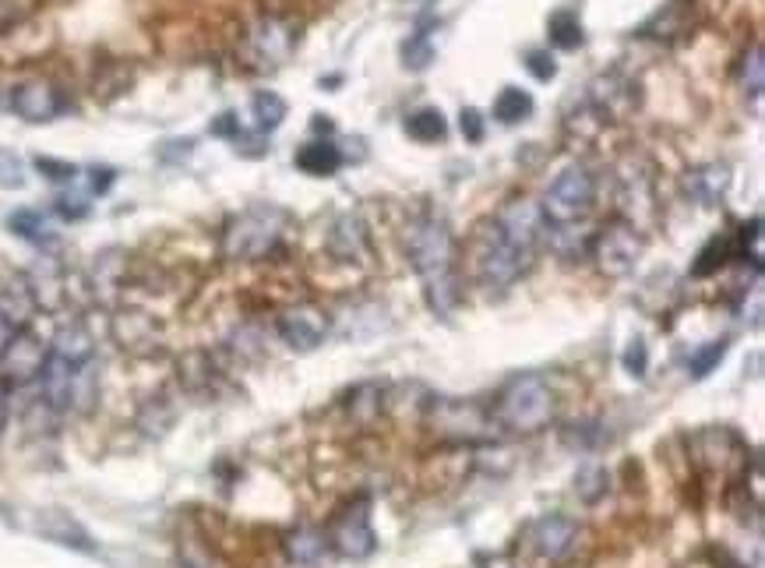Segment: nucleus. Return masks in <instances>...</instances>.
Listing matches in <instances>:
<instances>
[{"mask_svg": "<svg viewBox=\"0 0 765 568\" xmlns=\"http://www.w3.org/2000/svg\"><path fill=\"white\" fill-rule=\"evenodd\" d=\"M642 247L645 244L632 223H607L597 237L589 241V255H592V261H597L600 276L621 279L639 265Z\"/></svg>", "mask_w": 765, "mask_h": 568, "instance_id": "nucleus-6", "label": "nucleus"}, {"mask_svg": "<svg viewBox=\"0 0 765 568\" xmlns=\"http://www.w3.org/2000/svg\"><path fill=\"white\" fill-rule=\"evenodd\" d=\"M495 226H498L519 250H525V255H533V258H536V247H540V241H543V233H547V223H543L540 205L530 202V198H512V202H508V205L495 215Z\"/></svg>", "mask_w": 765, "mask_h": 568, "instance_id": "nucleus-10", "label": "nucleus"}, {"mask_svg": "<svg viewBox=\"0 0 765 568\" xmlns=\"http://www.w3.org/2000/svg\"><path fill=\"white\" fill-rule=\"evenodd\" d=\"M36 170H40L46 180H54V183H75V180H78V174H81L75 163L49 159V156H40V159H36Z\"/></svg>", "mask_w": 765, "mask_h": 568, "instance_id": "nucleus-34", "label": "nucleus"}, {"mask_svg": "<svg viewBox=\"0 0 765 568\" xmlns=\"http://www.w3.org/2000/svg\"><path fill=\"white\" fill-rule=\"evenodd\" d=\"M329 547L335 550V555L353 558V561H364L374 555V547H378V533H374V526H370V512H367L364 501H356V505H350L343 515H335V523L329 530Z\"/></svg>", "mask_w": 765, "mask_h": 568, "instance_id": "nucleus-8", "label": "nucleus"}, {"mask_svg": "<svg viewBox=\"0 0 765 568\" xmlns=\"http://www.w3.org/2000/svg\"><path fill=\"white\" fill-rule=\"evenodd\" d=\"M530 541L543 561H565L572 555V547L579 544V523L565 512H551L533 523Z\"/></svg>", "mask_w": 765, "mask_h": 568, "instance_id": "nucleus-13", "label": "nucleus"}, {"mask_svg": "<svg viewBox=\"0 0 765 568\" xmlns=\"http://www.w3.org/2000/svg\"><path fill=\"white\" fill-rule=\"evenodd\" d=\"M11 110L29 124H46L64 110V99L57 86H49L43 78H32L11 89Z\"/></svg>", "mask_w": 765, "mask_h": 568, "instance_id": "nucleus-14", "label": "nucleus"}, {"mask_svg": "<svg viewBox=\"0 0 765 568\" xmlns=\"http://www.w3.org/2000/svg\"><path fill=\"white\" fill-rule=\"evenodd\" d=\"M621 364H624V371L632 375V378H645V371H650V346H645L642 339H632V343H628V349H624Z\"/></svg>", "mask_w": 765, "mask_h": 568, "instance_id": "nucleus-35", "label": "nucleus"}, {"mask_svg": "<svg viewBox=\"0 0 765 568\" xmlns=\"http://www.w3.org/2000/svg\"><path fill=\"white\" fill-rule=\"evenodd\" d=\"M325 547H329V537L321 530H311V526H300V530L290 533V537H286V555H290L297 565H314Z\"/></svg>", "mask_w": 765, "mask_h": 568, "instance_id": "nucleus-25", "label": "nucleus"}, {"mask_svg": "<svg viewBox=\"0 0 765 568\" xmlns=\"http://www.w3.org/2000/svg\"><path fill=\"white\" fill-rule=\"evenodd\" d=\"M533 265V255H525V250H519L512 241L505 237V233L495 226V220H490L480 233V241H476V279H480V287H487L490 293H501L508 287H515V282L530 272Z\"/></svg>", "mask_w": 765, "mask_h": 568, "instance_id": "nucleus-5", "label": "nucleus"}, {"mask_svg": "<svg viewBox=\"0 0 765 568\" xmlns=\"http://www.w3.org/2000/svg\"><path fill=\"white\" fill-rule=\"evenodd\" d=\"M727 349H730V343H727V339H712V343L699 346V349H695V354L688 357V375H691L695 381L709 378V375L720 367V360L727 357Z\"/></svg>", "mask_w": 765, "mask_h": 568, "instance_id": "nucleus-29", "label": "nucleus"}, {"mask_svg": "<svg viewBox=\"0 0 765 568\" xmlns=\"http://www.w3.org/2000/svg\"><path fill=\"white\" fill-rule=\"evenodd\" d=\"M592 205H597V177L586 166L572 163L543 191L540 215L547 226H579L592 212Z\"/></svg>", "mask_w": 765, "mask_h": 568, "instance_id": "nucleus-4", "label": "nucleus"}, {"mask_svg": "<svg viewBox=\"0 0 765 568\" xmlns=\"http://www.w3.org/2000/svg\"><path fill=\"white\" fill-rule=\"evenodd\" d=\"M293 163H297V170L308 174V177H335L339 170H343L346 156H343V148H339L335 142L314 138V142H308V145L297 148Z\"/></svg>", "mask_w": 765, "mask_h": 568, "instance_id": "nucleus-17", "label": "nucleus"}, {"mask_svg": "<svg viewBox=\"0 0 765 568\" xmlns=\"http://www.w3.org/2000/svg\"><path fill=\"white\" fill-rule=\"evenodd\" d=\"M329 250H332V258L346 261V265H361L370 258V233L361 215H353V212L339 215L329 230Z\"/></svg>", "mask_w": 765, "mask_h": 568, "instance_id": "nucleus-16", "label": "nucleus"}, {"mask_svg": "<svg viewBox=\"0 0 765 568\" xmlns=\"http://www.w3.org/2000/svg\"><path fill=\"white\" fill-rule=\"evenodd\" d=\"M293 215L279 205H251L236 212L223 226V258L230 261H265L286 244Z\"/></svg>", "mask_w": 765, "mask_h": 568, "instance_id": "nucleus-2", "label": "nucleus"}, {"mask_svg": "<svg viewBox=\"0 0 765 568\" xmlns=\"http://www.w3.org/2000/svg\"><path fill=\"white\" fill-rule=\"evenodd\" d=\"M43 364H46L43 343L32 336L29 328H22L19 336H14V343L8 346V354L0 357V378H4L8 386H25V381L43 375Z\"/></svg>", "mask_w": 765, "mask_h": 568, "instance_id": "nucleus-15", "label": "nucleus"}, {"mask_svg": "<svg viewBox=\"0 0 765 568\" xmlns=\"http://www.w3.org/2000/svg\"><path fill=\"white\" fill-rule=\"evenodd\" d=\"M49 354L60 357V360H71V364H92L96 339H92V332L85 328L81 322H71V325L57 328L54 343H49Z\"/></svg>", "mask_w": 765, "mask_h": 568, "instance_id": "nucleus-18", "label": "nucleus"}, {"mask_svg": "<svg viewBox=\"0 0 765 568\" xmlns=\"http://www.w3.org/2000/svg\"><path fill=\"white\" fill-rule=\"evenodd\" d=\"M738 247H741V258H752L755 269H762V220H758V215H755L752 223L741 226Z\"/></svg>", "mask_w": 765, "mask_h": 568, "instance_id": "nucleus-33", "label": "nucleus"}, {"mask_svg": "<svg viewBox=\"0 0 765 568\" xmlns=\"http://www.w3.org/2000/svg\"><path fill=\"white\" fill-rule=\"evenodd\" d=\"M458 127H463V135H466V142H484V135H487V121H484V113L480 110H473V107H466L463 110V121H458Z\"/></svg>", "mask_w": 765, "mask_h": 568, "instance_id": "nucleus-38", "label": "nucleus"}, {"mask_svg": "<svg viewBox=\"0 0 765 568\" xmlns=\"http://www.w3.org/2000/svg\"><path fill=\"white\" fill-rule=\"evenodd\" d=\"M691 445H695V453H699L695 459H699V466L709 474L730 477V474L747 470V448L730 427H706L695 434Z\"/></svg>", "mask_w": 765, "mask_h": 568, "instance_id": "nucleus-9", "label": "nucleus"}, {"mask_svg": "<svg viewBox=\"0 0 765 568\" xmlns=\"http://www.w3.org/2000/svg\"><path fill=\"white\" fill-rule=\"evenodd\" d=\"M25 177H22V159L0 148V188H22Z\"/></svg>", "mask_w": 765, "mask_h": 568, "instance_id": "nucleus-36", "label": "nucleus"}, {"mask_svg": "<svg viewBox=\"0 0 765 568\" xmlns=\"http://www.w3.org/2000/svg\"><path fill=\"white\" fill-rule=\"evenodd\" d=\"M8 230L14 233V237H22V241L36 244V247L57 244V230H54V223H49L40 209H19V212H11V215H8Z\"/></svg>", "mask_w": 765, "mask_h": 568, "instance_id": "nucleus-21", "label": "nucleus"}, {"mask_svg": "<svg viewBox=\"0 0 765 568\" xmlns=\"http://www.w3.org/2000/svg\"><path fill=\"white\" fill-rule=\"evenodd\" d=\"M741 86L744 92L752 96H762V86H765V60H762V43H755L747 54L741 57Z\"/></svg>", "mask_w": 765, "mask_h": 568, "instance_id": "nucleus-31", "label": "nucleus"}, {"mask_svg": "<svg viewBox=\"0 0 765 568\" xmlns=\"http://www.w3.org/2000/svg\"><path fill=\"white\" fill-rule=\"evenodd\" d=\"M4 421H8V403H4V392H0V431H4Z\"/></svg>", "mask_w": 765, "mask_h": 568, "instance_id": "nucleus-40", "label": "nucleus"}, {"mask_svg": "<svg viewBox=\"0 0 765 568\" xmlns=\"http://www.w3.org/2000/svg\"><path fill=\"white\" fill-rule=\"evenodd\" d=\"M25 328V322L19 319V314H11L8 308H0V357L8 354V346L14 343V336Z\"/></svg>", "mask_w": 765, "mask_h": 568, "instance_id": "nucleus-39", "label": "nucleus"}, {"mask_svg": "<svg viewBox=\"0 0 765 568\" xmlns=\"http://www.w3.org/2000/svg\"><path fill=\"white\" fill-rule=\"evenodd\" d=\"M536 110V99L519 89V86H505L495 99V116L501 124H519V121H530Z\"/></svg>", "mask_w": 765, "mask_h": 568, "instance_id": "nucleus-24", "label": "nucleus"}, {"mask_svg": "<svg viewBox=\"0 0 765 568\" xmlns=\"http://www.w3.org/2000/svg\"><path fill=\"white\" fill-rule=\"evenodd\" d=\"M734 255V244H730L727 237H712L702 250H699V258L691 261V276H712V272H720L727 258Z\"/></svg>", "mask_w": 765, "mask_h": 568, "instance_id": "nucleus-28", "label": "nucleus"}, {"mask_svg": "<svg viewBox=\"0 0 765 568\" xmlns=\"http://www.w3.org/2000/svg\"><path fill=\"white\" fill-rule=\"evenodd\" d=\"M286 99L279 92H271V89H262V92H254L251 99V113H254V131L258 135H268V131H276L282 121H286Z\"/></svg>", "mask_w": 765, "mask_h": 568, "instance_id": "nucleus-23", "label": "nucleus"}, {"mask_svg": "<svg viewBox=\"0 0 765 568\" xmlns=\"http://www.w3.org/2000/svg\"><path fill=\"white\" fill-rule=\"evenodd\" d=\"M727 183H730V170L727 166H702V170H691L685 188L691 194V202L699 205H720L723 194H727Z\"/></svg>", "mask_w": 765, "mask_h": 568, "instance_id": "nucleus-20", "label": "nucleus"}, {"mask_svg": "<svg viewBox=\"0 0 765 568\" xmlns=\"http://www.w3.org/2000/svg\"><path fill=\"white\" fill-rule=\"evenodd\" d=\"M297 40H300V32L293 22L268 14V19L254 22L247 32V57L254 68H262V71L279 68V64H286V57L293 54Z\"/></svg>", "mask_w": 765, "mask_h": 568, "instance_id": "nucleus-7", "label": "nucleus"}, {"mask_svg": "<svg viewBox=\"0 0 765 568\" xmlns=\"http://www.w3.org/2000/svg\"><path fill=\"white\" fill-rule=\"evenodd\" d=\"M547 36H551V46H557V49H579L586 32H583V22L575 11H554L551 22H547Z\"/></svg>", "mask_w": 765, "mask_h": 568, "instance_id": "nucleus-26", "label": "nucleus"}, {"mask_svg": "<svg viewBox=\"0 0 765 568\" xmlns=\"http://www.w3.org/2000/svg\"><path fill=\"white\" fill-rule=\"evenodd\" d=\"M522 64H525V71H530L536 81H554V78H557L554 54H551V49H543V46L530 49V54L522 57Z\"/></svg>", "mask_w": 765, "mask_h": 568, "instance_id": "nucleus-32", "label": "nucleus"}, {"mask_svg": "<svg viewBox=\"0 0 765 568\" xmlns=\"http://www.w3.org/2000/svg\"><path fill=\"white\" fill-rule=\"evenodd\" d=\"M688 25H691V19H688V0H667V4H663L639 32H642V36H650V40H667V43H670V40H677V36H685Z\"/></svg>", "mask_w": 765, "mask_h": 568, "instance_id": "nucleus-19", "label": "nucleus"}, {"mask_svg": "<svg viewBox=\"0 0 765 568\" xmlns=\"http://www.w3.org/2000/svg\"><path fill=\"white\" fill-rule=\"evenodd\" d=\"M607 483H610V477H607V470L603 466H583L579 474H575V494H579L586 505H597V501L607 494Z\"/></svg>", "mask_w": 765, "mask_h": 568, "instance_id": "nucleus-30", "label": "nucleus"}, {"mask_svg": "<svg viewBox=\"0 0 765 568\" xmlns=\"http://www.w3.org/2000/svg\"><path fill=\"white\" fill-rule=\"evenodd\" d=\"M406 255H410V265L423 282L428 308L441 314V319H448L458 300H463L458 276H455L452 226L441 220V215H431V212L420 215V220H413L410 233H406Z\"/></svg>", "mask_w": 765, "mask_h": 568, "instance_id": "nucleus-1", "label": "nucleus"}, {"mask_svg": "<svg viewBox=\"0 0 765 568\" xmlns=\"http://www.w3.org/2000/svg\"><path fill=\"white\" fill-rule=\"evenodd\" d=\"M279 336L282 343L297 349V354H314L329 336V314L314 304H297L279 314Z\"/></svg>", "mask_w": 765, "mask_h": 568, "instance_id": "nucleus-11", "label": "nucleus"}, {"mask_svg": "<svg viewBox=\"0 0 765 568\" xmlns=\"http://www.w3.org/2000/svg\"><path fill=\"white\" fill-rule=\"evenodd\" d=\"M730 568H744V565H730Z\"/></svg>", "mask_w": 765, "mask_h": 568, "instance_id": "nucleus-41", "label": "nucleus"}, {"mask_svg": "<svg viewBox=\"0 0 765 568\" xmlns=\"http://www.w3.org/2000/svg\"><path fill=\"white\" fill-rule=\"evenodd\" d=\"M589 107L600 121H624L639 107V86L621 71H607L589 86Z\"/></svg>", "mask_w": 765, "mask_h": 568, "instance_id": "nucleus-12", "label": "nucleus"}, {"mask_svg": "<svg viewBox=\"0 0 765 568\" xmlns=\"http://www.w3.org/2000/svg\"><path fill=\"white\" fill-rule=\"evenodd\" d=\"M434 60V40H431V25L423 22L410 40L402 43V64L410 71H428Z\"/></svg>", "mask_w": 765, "mask_h": 568, "instance_id": "nucleus-27", "label": "nucleus"}, {"mask_svg": "<svg viewBox=\"0 0 765 568\" xmlns=\"http://www.w3.org/2000/svg\"><path fill=\"white\" fill-rule=\"evenodd\" d=\"M57 212L64 215V220H85V215L92 212V202H89V194H60Z\"/></svg>", "mask_w": 765, "mask_h": 568, "instance_id": "nucleus-37", "label": "nucleus"}, {"mask_svg": "<svg viewBox=\"0 0 765 568\" xmlns=\"http://www.w3.org/2000/svg\"><path fill=\"white\" fill-rule=\"evenodd\" d=\"M554 410L557 396L547 381L540 375H515L512 381H505L490 416L498 421V427L512 434H536L554 421Z\"/></svg>", "mask_w": 765, "mask_h": 568, "instance_id": "nucleus-3", "label": "nucleus"}, {"mask_svg": "<svg viewBox=\"0 0 765 568\" xmlns=\"http://www.w3.org/2000/svg\"><path fill=\"white\" fill-rule=\"evenodd\" d=\"M406 135H410L413 142H420V145L441 142V138L448 135L445 113H441L437 107H423V110L410 113V116H406Z\"/></svg>", "mask_w": 765, "mask_h": 568, "instance_id": "nucleus-22", "label": "nucleus"}]
</instances>
